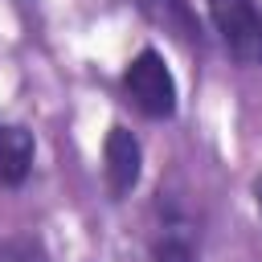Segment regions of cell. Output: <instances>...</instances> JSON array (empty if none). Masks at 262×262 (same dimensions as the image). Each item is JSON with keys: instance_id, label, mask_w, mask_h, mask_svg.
Instances as JSON below:
<instances>
[{"instance_id": "8", "label": "cell", "mask_w": 262, "mask_h": 262, "mask_svg": "<svg viewBox=\"0 0 262 262\" xmlns=\"http://www.w3.org/2000/svg\"><path fill=\"white\" fill-rule=\"evenodd\" d=\"M254 205H258V213H262V176H254Z\"/></svg>"}, {"instance_id": "1", "label": "cell", "mask_w": 262, "mask_h": 262, "mask_svg": "<svg viewBox=\"0 0 262 262\" xmlns=\"http://www.w3.org/2000/svg\"><path fill=\"white\" fill-rule=\"evenodd\" d=\"M123 90L147 119H172L176 115V78L160 49H139L123 70Z\"/></svg>"}, {"instance_id": "4", "label": "cell", "mask_w": 262, "mask_h": 262, "mask_svg": "<svg viewBox=\"0 0 262 262\" xmlns=\"http://www.w3.org/2000/svg\"><path fill=\"white\" fill-rule=\"evenodd\" d=\"M33 156H37L33 131L20 123H0V184L4 188H16L29 180Z\"/></svg>"}, {"instance_id": "7", "label": "cell", "mask_w": 262, "mask_h": 262, "mask_svg": "<svg viewBox=\"0 0 262 262\" xmlns=\"http://www.w3.org/2000/svg\"><path fill=\"white\" fill-rule=\"evenodd\" d=\"M151 8H160L164 12V20H176L180 29H184V37H196V25H192V12H188V4L184 0H147Z\"/></svg>"}, {"instance_id": "3", "label": "cell", "mask_w": 262, "mask_h": 262, "mask_svg": "<svg viewBox=\"0 0 262 262\" xmlns=\"http://www.w3.org/2000/svg\"><path fill=\"white\" fill-rule=\"evenodd\" d=\"M102 172H106V184H111L115 196H127V192L139 184L143 147H139V139H135L123 123H115V127L106 131V139H102Z\"/></svg>"}, {"instance_id": "6", "label": "cell", "mask_w": 262, "mask_h": 262, "mask_svg": "<svg viewBox=\"0 0 262 262\" xmlns=\"http://www.w3.org/2000/svg\"><path fill=\"white\" fill-rule=\"evenodd\" d=\"M0 262H49V254L37 237H4L0 242Z\"/></svg>"}, {"instance_id": "5", "label": "cell", "mask_w": 262, "mask_h": 262, "mask_svg": "<svg viewBox=\"0 0 262 262\" xmlns=\"http://www.w3.org/2000/svg\"><path fill=\"white\" fill-rule=\"evenodd\" d=\"M151 262H196V242H192V229L180 221L176 209L164 213V229L151 246Z\"/></svg>"}, {"instance_id": "2", "label": "cell", "mask_w": 262, "mask_h": 262, "mask_svg": "<svg viewBox=\"0 0 262 262\" xmlns=\"http://www.w3.org/2000/svg\"><path fill=\"white\" fill-rule=\"evenodd\" d=\"M209 20L242 66H262V8L254 0H209Z\"/></svg>"}]
</instances>
